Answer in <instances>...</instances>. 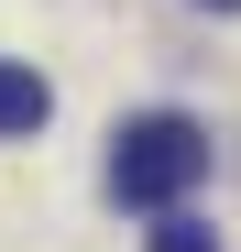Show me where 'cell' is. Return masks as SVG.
I'll return each mask as SVG.
<instances>
[{"label":"cell","instance_id":"7a4b0ae2","mask_svg":"<svg viewBox=\"0 0 241 252\" xmlns=\"http://www.w3.org/2000/svg\"><path fill=\"white\" fill-rule=\"evenodd\" d=\"M44 110H55V88H44V77H33V66H11V55H0V132H44Z\"/></svg>","mask_w":241,"mask_h":252},{"label":"cell","instance_id":"277c9868","mask_svg":"<svg viewBox=\"0 0 241 252\" xmlns=\"http://www.w3.org/2000/svg\"><path fill=\"white\" fill-rule=\"evenodd\" d=\"M209 11H241V0H209Z\"/></svg>","mask_w":241,"mask_h":252},{"label":"cell","instance_id":"3957f363","mask_svg":"<svg viewBox=\"0 0 241 252\" xmlns=\"http://www.w3.org/2000/svg\"><path fill=\"white\" fill-rule=\"evenodd\" d=\"M143 252H219V230H197V220H176V208H165V220H153V241Z\"/></svg>","mask_w":241,"mask_h":252},{"label":"cell","instance_id":"6da1fadb","mask_svg":"<svg viewBox=\"0 0 241 252\" xmlns=\"http://www.w3.org/2000/svg\"><path fill=\"white\" fill-rule=\"evenodd\" d=\"M197 176H209V132H197L186 110H143V121L110 132V197L120 208H153V220H165Z\"/></svg>","mask_w":241,"mask_h":252}]
</instances>
